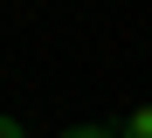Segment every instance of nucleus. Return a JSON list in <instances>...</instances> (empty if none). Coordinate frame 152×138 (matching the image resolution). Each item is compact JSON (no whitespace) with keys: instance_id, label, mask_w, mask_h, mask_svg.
<instances>
[{"instance_id":"3","label":"nucleus","mask_w":152,"mask_h":138,"mask_svg":"<svg viewBox=\"0 0 152 138\" xmlns=\"http://www.w3.org/2000/svg\"><path fill=\"white\" fill-rule=\"evenodd\" d=\"M0 138H28V131H21V124H14V118H0Z\"/></svg>"},{"instance_id":"2","label":"nucleus","mask_w":152,"mask_h":138,"mask_svg":"<svg viewBox=\"0 0 152 138\" xmlns=\"http://www.w3.org/2000/svg\"><path fill=\"white\" fill-rule=\"evenodd\" d=\"M62 138H118V131H111V124H69Z\"/></svg>"},{"instance_id":"1","label":"nucleus","mask_w":152,"mask_h":138,"mask_svg":"<svg viewBox=\"0 0 152 138\" xmlns=\"http://www.w3.org/2000/svg\"><path fill=\"white\" fill-rule=\"evenodd\" d=\"M118 138H152V104H138V110H132V118H124V124H118Z\"/></svg>"}]
</instances>
